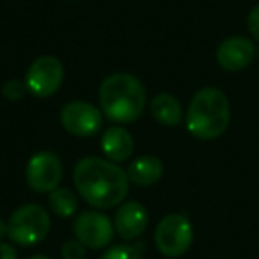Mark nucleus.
Instances as JSON below:
<instances>
[{
    "mask_svg": "<svg viewBox=\"0 0 259 259\" xmlns=\"http://www.w3.org/2000/svg\"><path fill=\"white\" fill-rule=\"evenodd\" d=\"M73 183L87 204L110 209L122 204L128 195V174L117 163L98 156L78 160L73 169Z\"/></svg>",
    "mask_w": 259,
    "mask_h": 259,
    "instance_id": "f257e3e1",
    "label": "nucleus"
},
{
    "mask_svg": "<svg viewBox=\"0 0 259 259\" xmlns=\"http://www.w3.org/2000/svg\"><path fill=\"white\" fill-rule=\"evenodd\" d=\"M100 107L114 122H135L146 107V89L132 73H112L100 85Z\"/></svg>",
    "mask_w": 259,
    "mask_h": 259,
    "instance_id": "f03ea898",
    "label": "nucleus"
},
{
    "mask_svg": "<svg viewBox=\"0 0 259 259\" xmlns=\"http://www.w3.org/2000/svg\"><path fill=\"white\" fill-rule=\"evenodd\" d=\"M231 107L227 96L217 87H202L188 105L185 122L188 134L201 141H213L227 130Z\"/></svg>",
    "mask_w": 259,
    "mask_h": 259,
    "instance_id": "7ed1b4c3",
    "label": "nucleus"
},
{
    "mask_svg": "<svg viewBox=\"0 0 259 259\" xmlns=\"http://www.w3.org/2000/svg\"><path fill=\"white\" fill-rule=\"evenodd\" d=\"M52 220L39 204H23L13 211L8 220V236L15 245L34 247L47 238Z\"/></svg>",
    "mask_w": 259,
    "mask_h": 259,
    "instance_id": "20e7f679",
    "label": "nucleus"
},
{
    "mask_svg": "<svg viewBox=\"0 0 259 259\" xmlns=\"http://www.w3.org/2000/svg\"><path fill=\"white\" fill-rule=\"evenodd\" d=\"M194 241V227L187 215L170 213L158 222L155 229V245L165 257H180Z\"/></svg>",
    "mask_w": 259,
    "mask_h": 259,
    "instance_id": "39448f33",
    "label": "nucleus"
},
{
    "mask_svg": "<svg viewBox=\"0 0 259 259\" xmlns=\"http://www.w3.org/2000/svg\"><path fill=\"white\" fill-rule=\"evenodd\" d=\"M64 80L62 62L54 55L37 57L25 73V85L32 96L50 98L61 89Z\"/></svg>",
    "mask_w": 259,
    "mask_h": 259,
    "instance_id": "423d86ee",
    "label": "nucleus"
},
{
    "mask_svg": "<svg viewBox=\"0 0 259 259\" xmlns=\"http://www.w3.org/2000/svg\"><path fill=\"white\" fill-rule=\"evenodd\" d=\"M27 185L37 194H50L62 180V163L55 153L39 151L30 156L25 167Z\"/></svg>",
    "mask_w": 259,
    "mask_h": 259,
    "instance_id": "0eeeda50",
    "label": "nucleus"
},
{
    "mask_svg": "<svg viewBox=\"0 0 259 259\" xmlns=\"http://www.w3.org/2000/svg\"><path fill=\"white\" fill-rule=\"evenodd\" d=\"M61 124L75 137H93L103 124V112L87 101H69L61 110Z\"/></svg>",
    "mask_w": 259,
    "mask_h": 259,
    "instance_id": "6e6552de",
    "label": "nucleus"
},
{
    "mask_svg": "<svg viewBox=\"0 0 259 259\" xmlns=\"http://www.w3.org/2000/svg\"><path fill=\"white\" fill-rule=\"evenodd\" d=\"M114 222L105 213L100 211H83L76 215L73 222L75 238L85 248H105L114 238Z\"/></svg>",
    "mask_w": 259,
    "mask_h": 259,
    "instance_id": "1a4fd4ad",
    "label": "nucleus"
},
{
    "mask_svg": "<svg viewBox=\"0 0 259 259\" xmlns=\"http://www.w3.org/2000/svg\"><path fill=\"white\" fill-rule=\"evenodd\" d=\"M255 57V47L243 36H231L217 48V62L226 71H241Z\"/></svg>",
    "mask_w": 259,
    "mask_h": 259,
    "instance_id": "9d476101",
    "label": "nucleus"
},
{
    "mask_svg": "<svg viewBox=\"0 0 259 259\" xmlns=\"http://www.w3.org/2000/svg\"><path fill=\"white\" fill-rule=\"evenodd\" d=\"M149 224L148 209L135 201H126L119 206L114 215V227L115 233L126 241L137 240L146 231Z\"/></svg>",
    "mask_w": 259,
    "mask_h": 259,
    "instance_id": "9b49d317",
    "label": "nucleus"
},
{
    "mask_svg": "<svg viewBox=\"0 0 259 259\" xmlns=\"http://www.w3.org/2000/svg\"><path fill=\"white\" fill-rule=\"evenodd\" d=\"M101 151L110 162H124L134 153V137L122 126H112L101 135Z\"/></svg>",
    "mask_w": 259,
    "mask_h": 259,
    "instance_id": "f8f14e48",
    "label": "nucleus"
},
{
    "mask_svg": "<svg viewBox=\"0 0 259 259\" xmlns=\"http://www.w3.org/2000/svg\"><path fill=\"white\" fill-rule=\"evenodd\" d=\"M126 174H128L130 183L137 185V187H151V185L158 183L162 178L163 163L156 156L142 155L130 163Z\"/></svg>",
    "mask_w": 259,
    "mask_h": 259,
    "instance_id": "ddd939ff",
    "label": "nucleus"
},
{
    "mask_svg": "<svg viewBox=\"0 0 259 259\" xmlns=\"http://www.w3.org/2000/svg\"><path fill=\"white\" fill-rule=\"evenodd\" d=\"M149 110H151L155 121H158L163 126H178L183 121V107H181L180 100L169 93L156 94L151 100Z\"/></svg>",
    "mask_w": 259,
    "mask_h": 259,
    "instance_id": "4468645a",
    "label": "nucleus"
},
{
    "mask_svg": "<svg viewBox=\"0 0 259 259\" xmlns=\"http://www.w3.org/2000/svg\"><path fill=\"white\" fill-rule=\"evenodd\" d=\"M48 206H50L52 213H55L57 217L69 219L78 213V197L69 188L59 187L48 195Z\"/></svg>",
    "mask_w": 259,
    "mask_h": 259,
    "instance_id": "2eb2a0df",
    "label": "nucleus"
},
{
    "mask_svg": "<svg viewBox=\"0 0 259 259\" xmlns=\"http://www.w3.org/2000/svg\"><path fill=\"white\" fill-rule=\"evenodd\" d=\"M101 259H142L141 252L132 245H115V247L108 248Z\"/></svg>",
    "mask_w": 259,
    "mask_h": 259,
    "instance_id": "dca6fc26",
    "label": "nucleus"
},
{
    "mask_svg": "<svg viewBox=\"0 0 259 259\" xmlns=\"http://www.w3.org/2000/svg\"><path fill=\"white\" fill-rule=\"evenodd\" d=\"M27 93V85L25 80H8L2 87V94H4L6 100L9 101H18L23 98V94Z\"/></svg>",
    "mask_w": 259,
    "mask_h": 259,
    "instance_id": "f3484780",
    "label": "nucleus"
},
{
    "mask_svg": "<svg viewBox=\"0 0 259 259\" xmlns=\"http://www.w3.org/2000/svg\"><path fill=\"white\" fill-rule=\"evenodd\" d=\"M62 259H83L85 257V247L78 240H68L64 241L61 248Z\"/></svg>",
    "mask_w": 259,
    "mask_h": 259,
    "instance_id": "a211bd4d",
    "label": "nucleus"
},
{
    "mask_svg": "<svg viewBox=\"0 0 259 259\" xmlns=\"http://www.w3.org/2000/svg\"><path fill=\"white\" fill-rule=\"evenodd\" d=\"M247 29L250 36L259 43V4L252 8V11L247 16Z\"/></svg>",
    "mask_w": 259,
    "mask_h": 259,
    "instance_id": "6ab92c4d",
    "label": "nucleus"
},
{
    "mask_svg": "<svg viewBox=\"0 0 259 259\" xmlns=\"http://www.w3.org/2000/svg\"><path fill=\"white\" fill-rule=\"evenodd\" d=\"M0 259H18L16 248L9 243H0Z\"/></svg>",
    "mask_w": 259,
    "mask_h": 259,
    "instance_id": "aec40b11",
    "label": "nucleus"
},
{
    "mask_svg": "<svg viewBox=\"0 0 259 259\" xmlns=\"http://www.w3.org/2000/svg\"><path fill=\"white\" fill-rule=\"evenodd\" d=\"M4 236H8V222H4V220L0 219V240Z\"/></svg>",
    "mask_w": 259,
    "mask_h": 259,
    "instance_id": "412c9836",
    "label": "nucleus"
},
{
    "mask_svg": "<svg viewBox=\"0 0 259 259\" xmlns=\"http://www.w3.org/2000/svg\"><path fill=\"white\" fill-rule=\"evenodd\" d=\"M29 259H50L48 255H43V254H37V255H32V257H29Z\"/></svg>",
    "mask_w": 259,
    "mask_h": 259,
    "instance_id": "4be33fe9",
    "label": "nucleus"
}]
</instances>
